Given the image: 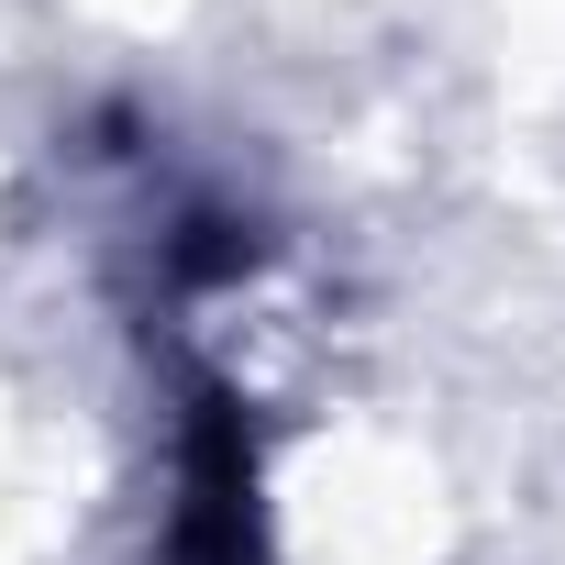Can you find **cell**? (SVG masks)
I'll return each instance as SVG.
<instances>
[{
  "mask_svg": "<svg viewBox=\"0 0 565 565\" xmlns=\"http://www.w3.org/2000/svg\"><path fill=\"white\" fill-rule=\"evenodd\" d=\"M167 565H277V554H266V521H255V433H244V399H233L222 377L189 388Z\"/></svg>",
  "mask_w": 565,
  "mask_h": 565,
  "instance_id": "1",
  "label": "cell"
}]
</instances>
